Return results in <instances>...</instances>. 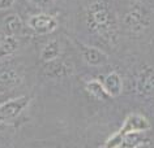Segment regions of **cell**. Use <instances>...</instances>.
<instances>
[{
	"label": "cell",
	"mask_w": 154,
	"mask_h": 148,
	"mask_svg": "<svg viewBox=\"0 0 154 148\" xmlns=\"http://www.w3.org/2000/svg\"><path fill=\"white\" fill-rule=\"evenodd\" d=\"M136 89L140 95L153 96L154 95V70L148 69L138 75Z\"/></svg>",
	"instance_id": "cell-7"
},
{
	"label": "cell",
	"mask_w": 154,
	"mask_h": 148,
	"mask_svg": "<svg viewBox=\"0 0 154 148\" xmlns=\"http://www.w3.org/2000/svg\"><path fill=\"white\" fill-rule=\"evenodd\" d=\"M29 103L30 97L28 96H20L7 101V103H3L0 105V122H7V121L18 117L22 111L29 105Z\"/></svg>",
	"instance_id": "cell-4"
},
{
	"label": "cell",
	"mask_w": 154,
	"mask_h": 148,
	"mask_svg": "<svg viewBox=\"0 0 154 148\" xmlns=\"http://www.w3.org/2000/svg\"><path fill=\"white\" fill-rule=\"evenodd\" d=\"M59 55H60V44L56 39H54V40H50L43 47V49H42L41 60L46 64V62L54 61V60H57Z\"/></svg>",
	"instance_id": "cell-12"
},
{
	"label": "cell",
	"mask_w": 154,
	"mask_h": 148,
	"mask_svg": "<svg viewBox=\"0 0 154 148\" xmlns=\"http://www.w3.org/2000/svg\"><path fill=\"white\" fill-rule=\"evenodd\" d=\"M79 48H80V54H81L82 59L85 60V62L88 65L102 66L107 62V59L109 57L101 49H98L95 47H90V45H85V44H79Z\"/></svg>",
	"instance_id": "cell-6"
},
{
	"label": "cell",
	"mask_w": 154,
	"mask_h": 148,
	"mask_svg": "<svg viewBox=\"0 0 154 148\" xmlns=\"http://www.w3.org/2000/svg\"><path fill=\"white\" fill-rule=\"evenodd\" d=\"M16 0H0V10L3 9H9L14 4Z\"/></svg>",
	"instance_id": "cell-17"
},
{
	"label": "cell",
	"mask_w": 154,
	"mask_h": 148,
	"mask_svg": "<svg viewBox=\"0 0 154 148\" xmlns=\"http://www.w3.org/2000/svg\"><path fill=\"white\" fill-rule=\"evenodd\" d=\"M150 129L149 121L141 115H131L125 118L120 130L115 132L106 142V148H116L120 140L129 132H144Z\"/></svg>",
	"instance_id": "cell-3"
},
{
	"label": "cell",
	"mask_w": 154,
	"mask_h": 148,
	"mask_svg": "<svg viewBox=\"0 0 154 148\" xmlns=\"http://www.w3.org/2000/svg\"><path fill=\"white\" fill-rule=\"evenodd\" d=\"M142 143H145L142 132H129L120 140L116 148H137Z\"/></svg>",
	"instance_id": "cell-15"
},
{
	"label": "cell",
	"mask_w": 154,
	"mask_h": 148,
	"mask_svg": "<svg viewBox=\"0 0 154 148\" xmlns=\"http://www.w3.org/2000/svg\"><path fill=\"white\" fill-rule=\"evenodd\" d=\"M45 74L48 75V77H65V75L71 74V66L67 62L54 60V61L46 62Z\"/></svg>",
	"instance_id": "cell-10"
},
{
	"label": "cell",
	"mask_w": 154,
	"mask_h": 148,
	"mask_svg": "<svg viewBox=\"0 0 154 148\" xmlns=\"http://www.w3.org/2000/svg\"><path fill=\"white\" fill-rule=\"evenodd\" d=\"M85 20L88 29L97 34L109 43H115L118 25L112 10L105 1H97L89 4L85 12Z\"/></svg>",
	"instance_id": "cell-1"
},
{
	"label": "cell",
	"mask_w": 154,
	"mask_h": 148,
	"mask_svg": "<svg viewBox=\"0 0 154 148\" xmlns=\"http://www.w3.org/2000/svg\"><path fill=\"white\" fill-rule=\"evenodd\" d=\"M29 1L35 7H38V8H47V7L52 4L54 0H29Z\"/></svg>",
	"instance_id": "cell-16"
},
{
	"label": "cell",
	"mask_w": 154,
	"mask_h": 148,
	"mask_svg": "<svg viewBox=\"0 0 154 148\" xmlns=\"http://www.w3.org/2000/svg\"><path fill=\"white\" fill-rule=\"evenodd\" d=\"M103 86L107 91V94L110 95V97H116L122 94L123 90V82L122 78L116 71H111L105 77V81H103Z\"/></svg>",
	"instance_id": "cell-9"
},
{
	"label": "cell",
	"mask_w": 154,
	"mask_h": 148,
	"mask_svg": "<svg viewBox=\"0 0 154 148\" xmlns=\"http://www.w3.org/2000/svg\"><path fill=\"white\" fill-rule=\"evenodd\" d=\"M21 82V77L12 69H0V86L3 87H13L18 86Z\"/></svg>",
	"instance_id": "cell-14"
},
{
	"label": "cell",
	"mask_w": 154,
	"mask_h": 148,
	"mask_svg": "<svg viewBox=\"0 0 154 148\" xmlns=\"http://www.w3.org/2000/svg\"><path fill=\"white\" fill-rule=\"evenodd\" d=\"M85 90L88 91V94H90V96H93L95 99L105 100V99L110 97V95L107 94V91L105 89V86H103V83H101L99 81H95V79H91V81L86 82Z\"/></svg>",
	"instance_id": "cell-13"
},
{
	"label": "cell",
	"mask_w": 154,
	"mask_h": 148,
	"mask_svg": "<svg viewBox=\"0 0 154 148\" xmlns=\"http://www.w3.org/2000/svg\"><path fill=\"white\" fill-rule=\"evenodd\" d=\"M29 28L37 34H50L55 31L59 26V22L54 16L47 13L34 14L28 21Z\"/></svg>",
	"instance_id": "cell-5"
},
{
	"label": "cell",
	"mask_w": 154,
	"mask_h": 148,
	"mask_svg": "<svg viewBox=\"0 0 154 148\" xmlns=\"http://www.w3.org/2000/svg\"><path fill=\"white\" fill-rule=\"evenodd\" d=\"M18 45H20V43H18L16 36L4 35L3 38H0V59L14 54L17 51Z\"/></svg>",
	"instance_id": "cell-11"
},
{
	"label": "cell",
	"mask_w": 154,
	"mask_h": 148,
	"mask_svg": "<svg viewBox=\"0 0 154 148\" xmlns=\"http://www.w3.org/2000/svg\"><path fill=\"white\" fill-rule=\"evenodd\" d=\"M150 22H152L150 10L141 1L133 3L123 18V24H124L125 29L133 35H140V34L145 33L149 29Z\"/></svg>",
	"instance_id": "cell-2"
},
{
	"label": "cell",
	"mask_w": 154,
	"mask_h": 148,
	"mask_svg": "<svg viewBox=\"0 0 154 148\" xmlns=\"http://www.w3.org/2000/svg\"><path fill=\"white\" fill-rule=\"evenodd\" d=\"M3 30H4L5 35H20L24 31V24H22L21 17L17 13L8 14L3 21Z\"/></svg>",
	"instance_id": "cell-8"
}]
</instances>
